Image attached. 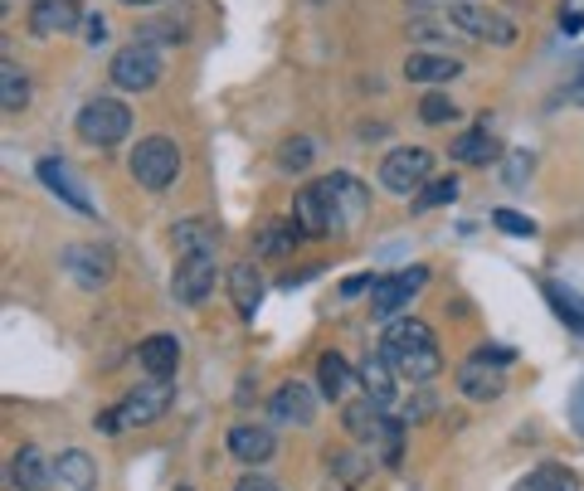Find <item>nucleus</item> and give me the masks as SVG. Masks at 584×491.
I'll list each match as a JSON object with an SVG mask.
<instances>
[{
  "instance_id": "obj_1",
  "label": "nucleus",
  "mask_w": 584,
  "mask_h": 491,
  "mask_svg": "<svg viewBox=\"0 0 584 491\" xmlns=\"http://www.w3.org/2000/svg\"><path fill=\"white\" fill-rule=\"evenodd\" d=\"M370 214V191L356 175H321L317 185L297 195L292 219H297L302 238H327V234H346L361 219Z\"/></svg>"
},
{
  "instance_id": "obj_2",
  "label": "nucleus",
  "mask_w": 584,
  "mask_h": 491,
  "mask_svg": "<svg viewBox=\"0 0 584 491\" xmlns=\"http://www.w3.org/2000/svg\"><path fill=\"white\" fill-rule=\"evenodd\" d=\"M380 355L400 375H410V380H434V375L443 370V355L434 346L429 321H419V317L390 321V327H385V341H380Z\"/></svg>"
},
{
  "instance_id": "obj_3",
  "label": "nucleus",
  "mask_w": 584,
  "mask_h": 491,
  "mask_svg": "<svg viewBox=\"0 0 584 491\" xmlns=\"http://www.w3.org/2000/svg\"><path fill=\"white\" fill-rule=\"evenodd\" d=\"M171 380H146V384H137V390L127 394L122 404H112V409H102L98 414V428L108 438H118L122 428H142V424H156L166 409H171Z\"/></svg>"
},
{
  "instance_id": "obj_4",
  "label": "nucleus",
  "mask_w": 584,
  "mask_h": 491,
  "mask_svg": "<svg viewBox=\"0 0 584 491\" xmlns=\"http://www.w3.org/2000/svg\"><path fill=\"white\" fill-rule=\"evenodd\" d=\"M424 282H429V268H424V263L400 268V273H385V278H375V287H370V317L390 327V321L400 317V311L410 307V302L424 292Z\"/></svg>"
},
{
  "instance_id": "obj_5",
  "label": "nucleus",
  "mask_w": 584,
  "mask_h": 491,
  "mask_svg": "<svg viewBox=\"0 0 584 491\" xmlns=\"http://www.w3.org/2000/svg\"><path fill=\"white\" fill-rule=\"evenodd\" d=\"M132 132V108L118 98H88L78 108V137L88 146H118Z\"/></svg>"
},
{
  "instance_id": "obj_6",
  "label": "nucleus",
  "mask_w": 584,
  "mask_h": 491,
  "mask_svg": "<svg viewBox=\"0 0 584 491\" xmlns=\"http://www.w3.org/2000/svg\"><path fill=\"white\" fill-rule=\"evenodd\" d=\"M132 181L146 185V191H166V185L181 175V146L171 137H142L137 151H132Z\"/></svg>"
},
{
  "instance_id": "obj_7",
  "label": "nucleus",
  "mask_w": 584,
  "mask_h": 491,
  "mask_svg": "<svg viewBox=\"0 0 584 491\" xmlns=\"http://www.w3.org/2000/svg\"><path fill=\"white\" fill-rule=\"evenodd\" d=\"M429 171H434V151H424V146H394L380 161V185L394 195H414L419 185H429Z\"/></svg>"
},
{
  "instance_id": "obj_8",
  "label": "nucleus",
  "mask_w": 584,
  "mask_h": 491,
  "mask_svg": "<svg viewBox=\"0 0 584 491\" xmlns=\"http://www.w3.org/2000/svg\"><path fill=\"white\" fill-rule=\"evenodd\" d=\"M448 25L463 29L467 39H487V45H516V25H511L507 15H497V10H483L473 5V0H458V5H448Z\"/></svg>"
},
{
  "instance_id": "obj_9",
  "label": "nucleus",
  "mask_w": 584,
  "mask_h": 491,
  "mask_svg": "<svg viewBox=\"0 0 584 491\" xmlns=\"http://www.w3.org/2000/svg\"><path fill=\"white\" fill-rule=\"evenodd\" d=\"M108 78L118 83L122 93H146V88H156V83H161V54H156L151 45H127V49H118V54H112Z\"/></svg>"
},
{
  "instance_id": "obj_10",
  "label": "nucleus",
  "mask_w": 584,
  "mask_h": 491,
  "mask_svg": "<svg viewBox=\"0 0 584 491\" xmlns=\"http://www.w3.org/2000/svg\"><path fill=\"white\" fill-rule=\"evenodd\" d=\"M215 254H191V258H181L175 263V278H171V292H175V302L181 307H200L205 297H210V287H215Z\"/></svg>"
},
{
  "instance_id": "obj_11",
  "label": "nucleus",
  "mask_w": 584,
  "mask_h": 491,
  "mask_svg": "<svg viewBox=\"0 0 584 491\" xmlns=\"http://www.w3.org/2000/svg\"><path fill=\"white\" fill-rule=\"evenodd\" d=\"M273 419L292 424V428H307L312 419H317V394H312L302 380L278 384V390H273Z\"/></svg>"
},
{
  "instance_id": "obj_12",
  "label": "nucleus",
  "mask_w": 584,
  "mask_h": 491,
  "mask_svg": "<svg viewBox=\"0 0 584 491\" xmlns=\"http://www.w3.org/2000/svg\"><path fill=\"white\" fill-rule=\"evenodd\" d=\"M64 268L73 273L78 287H102L112 278V258L102 254L98 244H69L64 248Z\"/></svg>"
},
{
  "instance_id": "obj_13",
  "label": "nucleus",
  "mask_w": 584,
  "mask_h": 491,
  "mask_svg": "<svg viewBox=\"0 0 584 491\" xmlns=\"http://www.w3.org/2000/svg\"><path fill=\"white\" fill-rule=\"evenodd\" d=\"M78 25V0H35L29 10V35L35 39H59Z\"/></svg>"
},
{
  "instance_id": "obj_14",
  "label": "nucleus",
  "mask_w": 584,
  "mask_h": 491,
  "mask_svg": "<svg viewBox=\"0 0 584 491\" xmlns=\"http://www.w3.org/2000/svg\"><path fill=\"white\" fill-rule=\"evenodd\" d=\"M341 424H346V433L356 438V443H375V438L390 433V419H385V409L375 400H351L346 409H341Z\"/></svg>"
},
{
  "instance_id": "obj_15",
  "label": "nucleus",
  "mask_w": 584,
  "mask_h": 491,
  "mask_svg": "<svg viewBox=\"0 0 584 491\" xmlns=\"http://www.w3.org/2000/svg\"><path fill=\"white\" fill-rule=\"evenodd\" d=\"M229 453H234L239 463L258 467V463H268V457H273V433H268V428H258V424H234V428H229Z\"/></svg>"
},
{
  "instance_id": "obj_16",
  "label": "nucleus",
  "mask_w": 584,
  "mask_h": 491,
  "mask_svg": "<svg viewBox=\"0 0 584 491\" xmlns=\"http://www.w3.org/2000/svg\"><path fill=\"white\" fill-rule=\"evenodd\" d=\"M10 482H15L20 491H49V482H54V467L45 463V453H39V447H20V453L10 457Z\"/></svg>"
},
{
  "instance_id": "obj_17",
  "label": "nucleus",
  "mask_w": 584,
  "mask_h": 491,
  "mask_svg": "<svg viewBox=\"0 0 584 491\" xmlns=\"http://www.w3.org/2000/svg\"><path fill=\"white\" fill-rule=\"evenodd\" d=\"M137 360L151 380H171L175 365H181V341L175 336H146L137 346Z\"/></svg>"
},
{
  "instance_id": "obj_18",
  "label": "nucleus",
  "mask_w": 584,
  "mask_h": 491,
  "mask_svg": "<svg viewBox=\"0 0 584 491\" xmlns=\"http://www.w3.org/2000/svg\"><path fill=\"white\" fill-rule=\"evenodd\" d=\"M229 297H234L239 317H254L258 302H264V278H258V263H234L229 268Z\"/></svg>"
},
{
  "instance_id": "obj_19",
  "label": "nucleus",
  "mask_w": 584,
  "mask_h": 491,
  "mask_svg": "<svg viewBox=\"0 0 584 491\" xmlns=\"http://www.w3.org/2000/svg\"><path fill=\"white\" fill-rule=\"evenodd\" d=\"M361 390H365V400H375L380 409L385 404H394V365L385 360L380 351L361 360Z\"/></svg>"
},
{
  "instance_id": "obj_20",
  "label": "nucleus",
  "mask_w": 584,
  "mask_h": 491,
  "mask_svg": "<svg viewBox=\"0 0 584 491\" xmlns=\"http://www.w3.org/2000/svg\"><path fill=\"white\" fill-rule=\"evenodd\" d=\"M458 390H463L467 394V400H502V390H507V384H502V375H497L492 370V365H483V360H467L463 365V370H458Z\"/></svg>"
},
{
  "instance_id": "obj_21",
  "label": "nucleus",
  "mask_w": 584,
  "mask_h": 491,
  "mask_svg": "<svg viewBox=\"0 0 584 491\" xmlns=\"http://www.w3.org/2000/svg\"><path fill=\"white\" fill-rule=\"evenodd\" d=\"M39 181H45L49 191H54L59 200L69 205V210H78V214H93V200H88V195H83V185L73 181V175H69V171H64V165H59V161H39Z\"/></svg>"
},
{
  "instance_id": "obj_22",
  "label": "nucleus",
  "mask_w": 584,
  "mask_h": 491,
  "mask_svg": "<svg viewBox=\"0 0 584 491\" xmlns=\"http://www.w3.org/2000/svg\"><path fill=\"white\" fill-rule=\"evenodd\" d=\"M463 73V64H458L453 54H410L404 59V78L414 83H448Z\"/></svg>"
},
{
  "instance_id": "obj_23",
  "label": "nucleus",
  "mask_w": 584,
  "mask_h": 491,
  "mask_svg": "<svg viewBox=\"0 0 584 491\" xmlns=\"http://www.w3.org/2000/svg\"><path fill=\"white\" fill-rule=\"evenodd\" d=\"M171 244L181 248V258L215 254V224H210V219H181V224L171 229Z\"/></svg>"
},
{
  "instance_id": "obj_24",
  "label": "nucleus",
  "mask_w": 584,
  "mask_h": 491,
  "mask_svg": "<svg viewBox=\"0 0 584 491\" xmlns=\"http://www.w3.org/2000/svg\"><path fill=\"white\" fill-rule=\"evenodd\" d=\"M54 472H59V482L73 487V491H93V487H98V467H93V457H88V453H78V447L59 453Z\"/></svg>"
},
{
  "instance_id": "obj_25",
  "label": "nucleus",
  "mask_w": 584,
  "mask_h": 491,
  "mask_svg": "<svg viewBox=\"0 0 584 491\" xmlns=\"http://www.w3.org/2000/svg\"><path fill=\"white\" fill-rule=\"evenodd\" d=\"M317 384H321V394H327V400H341V394L351 390V365L341 360L337 351H327L317 360Z\"/></svg>"
},
{
  "instance_id": "obj_26",
  "label": "nucleus",
  "mask_w": 584,
  "mask_h": 491,
  "mask_svg": "<svg viewBox=\"0 0 584 491\" xmlns=\"http://www.w3.org/2000/svg\"><path fill=\"white\" fill-rule=\"evenodd\" d=\"M546 302L556 307V317L565 321V327H575L580 336H584V297H580V292L560 287V282H546Z\"/></svg>"
},
{
  "instance_id": "obj_27",
  "label": "nucleus",
  "mask_w": 584,
  "mask_h": 491,
  "mask_svg": "<svg viewBox=\"0 0 584 491\" xmlns=\"http://www.w3.org/2000/svg\"><path fill=\"white\" fill-rule=\"evenodd\" d=\"M453 156L458 161H467V165H487V161H497V142L487 137V127L463 132V137L453 142Z\"/></svg>"
},
{
  "instance_id": "obj_28",
  "label": "nucleus",
  "mask_w": 584,
  "mask_h": 491,
  "mask_svg": "<svg viewBox=\"0 0 584 491\" xmlns=\"http://www.w3.org/2000/svg\"><path fill=\"white\" fill-rule=\"evenodd\" d=\"M25 102H29V73L15 69V64H5V69H0V108L20 112Z\"/></svg>"
},
{
  "instance_id": "obj_29",
  "label": "nucleus",
  "mask_w": 584,
  "mask_h": 491,
  "mask_svg": "<svg viewBox=\"0 0 584 491\" xmlns=\"http://www.w3.org/2000/svg\"><path fill=\"white\" fill-rule=\"evenodd\" d=\"M516 491H580V482H575V472H565V467H540V472H531Z\"/></svg>"
},
{
  "instance_id": "obj_30",
  "label": "nucleus",
  "mask_w": 584,
  "mask_h": 491,
  "mask_svg": "<svg viewBox=\"0 0 584 491\" xmlns=\"http://www.w3.org/2000/svg\"><path fill=\"white\" fill-rule=\"evenodd\" d=\"M302 238V229H297V219H288V224H273L264 238H258V254H288L292 244Z\"/></svg>"
},
{
  "instance_id": "obj_31",
  "label": "nucleus",
  "mask_w": 584,
  "mask_h": 491,
  "mask_svg": "<svg viewBox=\"0 0 584 491\" xmlns=\"http://www.w3.org/2000/svg\"><path fill=\"white\" fill-rule=\"evenodd\" d=\"M448 118H458L453 98H448V93H424V102H419V122H429V127H443Z\"/></svg>"
},
{
  "instance_id": "obj_32",
  "label": "nucleus",
  "mask_w": 584,
  "mask_h": 491,
  "mask_svg": "<svg viewBox=\"0 0 584 491\" xmlns=\"http://www.w3.org/2000/svg\"><path fill=\"white\" fill-rule=\"evenodd\" d=\"M453 200H458V181L453 175H443V181L424 185V195L414 200V210H438V205H453Z\"/></svg>"
},
{
  "instance_id": "obj_33",
  "label": "nucleus",
  "mask_w": 584,
  "mask_h": 491,
  "mask_svg": "<svg viewBox=\"0 0 584 491\" xmlns=\"http://www.w3.org/2000/svg\"><path fill=\"white\" fill-rule=\"evenodd\" d=\"M278 165H283V171H307V165H312V142L307 137L283 142V151H278Z\"/></svg>"
},
{
  "instance_id": "obj_34",
  "label": "nucleus",
  "mask_w": 584,
  "mask_h": 491,
  "mask_svg": "<svg viewBox=\"0 0 584 491\" xmlns=\"http://www.w3.org/2000/svg\"><path fill=\"white\" fill-rule=\"evenodd\" d=\"M492 224L502 229V234H511V238H531V234H536V224H531L526 214H516V210H497Z\"/></svg>"
},
{
  "instance_id": "obj_35",
  "label": "nucleus",
  "mask_w": 584,
  "mask_h": 491,
  "mask_svg": "<svg viewBox=\"0 0 584 491\" xmlns=\"http://www.w3.org/2000/svg\"><path fill=\"white\" fill-rule=\"evenodd\" d=\"M473 360H483V365H511V360H516V351L502 346V341H483Z\"/></svg>"
},
{
  "instance_id": "obj_36",
  "label": "nucleus",
  "mask_w": 584,
  "mask_h": 491,
  "mask_svg": "<svg viewBox=\"0 0 584 491\" xmlns=\"http://www.w3.org/2000/svg\"><path fill=\"white\" fill-rule=\"evenodd\" d=\"M327 463H331V472H337V477H346V482H361V457H351V453H331Z\"/></svg>"
},
{
  "instance_id": "obj_37",
  "label": "nucleus",
  "mask_w": 584,
  "mask_h": 491,
  "mask_svg": "<svg viewBox=\"0 0 584 491\" xmlns=\"http://www.w3.org/2000/svg\"><path fill=\"white\" fill-rule=\"evenodd\" d=\"M531 171H536V161H531V151H511V161H507V181H511V185H521Z\"/></svg>"
},
{
  "instance_id": "obj_38",
  "label": "nucleus",
  "mask_w": 584,
  "mask_h": 491,
  "mask_svg": "<svg viewBox=\"0 0 584 491\" xmlns=\"http://www.w3.org/2000/svg\"><path fill=\"white\" fill-rule=\"evenodd\" d=\"M83 35H88V45H93V49H98V45H102V39H108V20H102V15H93V20H88V25H83Z\"/></svg>"
},
{
  "instance_id": "obj_39",
  "label": "nucleus",
  "mask_w": 584,
  "mask_h": 491,
  "mask_svg": "<svg viewBox=\"0 0 584 491\" xmlns=\"http://www.w3.org/2000/svg\"><path fill=\"white\" fill-rule=\"evenodd\" d=\"M234 491H278L273 482H264V477H244V482H239Z\"/></svg>"
},
{
  "instance_id": "obj_40",
  "label": "nucleus",
  "mask_w": 584,
  "mask_h": 491,
  "mask_svg": "<svg viewBox=\"0 0 584 491\" xmlns=\"http://www.w3.org/2000/svg\"><path fill=\"white\" fill-rule=\"evenodd\" d=\"M365 287H375V278H370V273H365V278H351L341 292H346V297H356V292H365Z\"/></svg>"
},
{
  "instance_id": "obj_41",
  "label": "nucleus",
  "mask_w": 584,
  "mask_h": 491,
  "mask_svg": "<svg viewBox=\"0 0 584 491\" xmlns=\"http://www.w3.org/2000/svg\"><path fill=\"white\" fill-rule=\"evenodd\" d=\"M580 29H584V15H580V10H570V15H565V35H580Z\"/></svg>"
},
{
  "instance_id": "obj_42",
  "label": "nucleus",
  "mask_w": 584,
  "mask_h": 491,
  "mask_svg": "<svg viewBox=\"0 0 584 491\" xmlns=\"http://www.w3.org/2000/svg\"><path fill=\"white\" fill-rule=\"evenodd\" d=\"M575 428L584 433V384H580V394H575Z\"/></svg>"
},
{
  "instance_id": "obj_43",
  "label": "nucleus",
  "mask_w": 584,
  "mask_h": 491,
  "mask_svg": "<svg viewBox=\"0 0 584 491\" xmlns=\"http://www.w3.org/2000/svg\"><path fill=\"white\" fill-rule=\"evenodd\" d=\"M122 5H161V0H122Z\"/></svg>"
},
{
  "instance_id": "obj_44",
  "label": "nucleus",
  "mask_w": 584,
  "mask_h": 491,
  "mask_svg": "<svg viewBox=\"0 0 584 491\" xmlns=\"http://www.w3.org/2000/svg\"><path fill=\"white\" fill-rule=\"evenodd\" d=\"M410 5H419V10H424V5H438V0H410Z\"/></svg>"
},
{
  "instance_id": "obj_45",
  "label": "nucleus",
  "mask_w": 584,
  "mask_h": 491,
  "mask_svg": "<svg viewBox=\"0 0 584 491\" xmlns=\"http://www.w3.org/2000/svg\"><path fill=\"white\" fill-rule=\"evenodd\" d=\"M175 491H191V487H175Z\"/></svg>"
}]
</instances>
